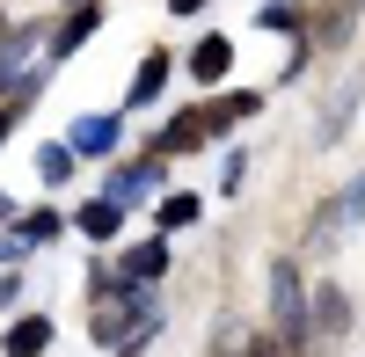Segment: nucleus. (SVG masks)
I'll return each mask as SVG.
<instances>
[{
  "label": "nucleus",
  "mask_w": 365,
  "mask_h": 357,
  "mask_svg": "<svg viewBox=\"0 0 365 357\" xmlns=\"http://www.w3.org/2000/svg\"><path fill=\"white\" fill-rule=\"evenodd\" d=\"M96 22H103L96 8H73V15H66V29H58V44H51V58H66V51H73V44L88 37V29H96Z\"/></svg>",
  "instance_id": "nucleus-11"
},
{
  "label": "nucleus",
  "mask_w": 365,
  "mask_h": 357,
  "mask_svg": "<svg viewBox=\"0 0 365 357\" xmlns=\"http://www.w3.org/2000/svg\"><path fill=\"white\" fill-rule=\"evenodd\" d=\"M117 139H125L117 117H81L73 124V154H117Z\"/></svg>",
  "instance_id": "nucleus-3"
},
{
  "label": "nucleus",
  "mask_w": 365,
  "mask_h": 357,
  "mask_svg": "<svg viewBox=\"0 0 365 357\" xmlns=\"http://www.w3.org/2000/svg\"><path fill=\"white\" fill-rule=\"evenodd\" d=\"M161 270H168V241H139L125 255V284H154Z\"/></svg>",
  "instance_id": "nucleus-5"
},
{
  "label": "nucleus",
  "mask_w": 365,
  "mask_h": 357,
  "mask_svg": "<svg viewBox=\"0 0 365 357\" xmlns=\"http://www.w3.org/2000/svg\"><path fill=\"white\" fill-rule=\"evenodd\" d=\"M22 255V241H15V233H0V262H15Z\"/></svg>",
  "instance_id": "nucleus-17"
},
{
  "label": "nucleus",
  "mask_w": 365,
  "mask_h": 357,
  "mask_svg": "<svg viewBox=\"0 0 365 357\" xmlns=\"http://www.w3.org/2000/svg\"><path fill=\"white\" fill-rule=\"evenodd\" d=\"M15 241H22V248H37V241H58V212H29V219L15 226Z\"/></svg>",
  "instance_id": "nucleus-13"
},
{
  "label": "nucleus",
  "mask_w": 365,
  "mask_h": 357,
  "mask_svg": "<svg viewBox=\"0 0 365 357\" xmlns=\"http://www.w3.org/2000/svg\"><path fill=\"white\" fill-rule=\"evenodd\" d=\"M161 183V161H139V168H117L110 175V204H139L146 190Z\"/></svg>",
  "instance_id": "nucleus-4"
},
{
  "label": "nucleus",
  "mask_w": 365,
  "mask_h": 357,
  "mask_svg": "<svg viewBox=\"0 0 365 357\" xmlns=\"http://www.w3.org/2000/svg\"><path fill=\"white\" fill-rule=\"evenodd\" d=\"M351 307H344V292H322V329H344Z\"/></svg>",
  "instance_id": "nucleus-16"
},
{
  "label": "nucleus",
  "mask_w": 365,
  "mask_h": 357,
  "mask_svg": "<svg viewBox=\"0 0 365 357\" xmlns=\"http://www.w3.org/2000/svg\"><path fill=\"white\" fill-rule=\"evenodd\" d=\"M358 219H365V175H358V183H351L344 197H329L322 212H314V226H307V248H336V233H344V226H358Z\"/></svg>",
  "instance_id": "nucleus-1"
},
{
  "label": "nucleus",
  "mask_w": 365,
  "mask_h": 357,
  "mask_svg": "<svg viewBox=\"0 0 365 357\" xmlns=\"http://www.w3.org/2000/svg\"><path fill=\"white\" fill-rule=\"evenodd\" d=\"M37 168H44V183H66V175H73V146H44Z\"/></svg>",
  "instance_id": "nucleus-14"
},
{
  "label": "nucleus",
  "mask_w": 365,
  "mask_h": 357,
  "mask_svg": "<svg viewBox=\"0 0 365 357\" xmlns=\"http://www.w3.org/2000/svg\"><path fill=\"white\" fill-rule=\"evenodd\" d=\"M190 219H197L190 197H168V204H161V233H168V226H190Z\"/></svg>",
  "instance_id": "nucleus-15"
},
{
  "label": "nucleus",
  "mask_w": 365,
  "mask_h": 357,
  "mask_svg": "<svg viewBox=\"0 0 365 357\" xmlns=\"http://www.w3.org/2000/svg\"><path fill=\"white\" fill-rule=\"evenodd\" d=\"M117 226H125V204H110V197H96V204L81 212V233H88V241H117Z\"/></svg>",
  "instance_id": "nucleus-7"
},
{
  "label": "nucleus",
  "mask_w": 365,
  "mask_h": 357,
  "mask_svg": "<svg viewBox=\"0 0 365 357\" xmlns=\"http://www.w3.org/2000/svg\"><path fill=\"white\" fill-rule=\"evenodd\" d=\"M161 80H168V58L154 51V58L139 66V80H132V102H154V95H161Z\"/></svg>",
  "instance_id": "nucleus-12"
},
{
  "label": "nucleus",
  "mask_w": 365,
  "mask_h": 357,
  "mask_svg": "<svg viewBox=\"0 0 365 357\" xmlns=\"http://www.w3.org/2000/svg\"><path fill=\"white\" fill-rule=\"evenodd\" d=\"M0 139H8V110H0Z\"/></svg>",
  "instance_id": "nucleus-20"
},
{
  "label": "nucleus",
  "mask_w": 365,
  "mask_h": 357,
  "mask_svg": "<svg viewBox=\"0 0 365 357\" xmlns=\"http://www.w3.org/2000/svg\"><path fill=\"white\" fill-rule=\"evenodd\" d=\"M0 219H15V204H8V197H0Z\"/></svg>",
  "instance_id": "nucleus-19"
},
{
  "label": "nucleus",
  "mask_w": 365,
  "mask_h": 357,
  "mask_svg": "<svg viewBox=\"0 0 365 357\" xmlns=\"http://www.w3.org/2000/svg\"><path fill=\"white\" fill-rule=\"evenodd\" d=\"M205 132H212V124H205V117L190 110V117H175V124H168V132L154 139V154H161V161H168V154H190V146H197Z\"/></svg>",
  "instance_id": "nucleus-6"
},
{
  "label": "nucleus",
  "mask_w": 365,
  "mask_h": 357,
  "mask_svg": "<svg viewBox=\"0 0 365 357\" xmlns=\"http://www.w3.org/2000/svg\"><path fill=\"white\" fill-rule=\"evenodd\" d=\"M270 314H278L285 343H307V299H299V277H292V262H278V270H270Z\"/></svg>",
  "instance_id": "nucleus-2"
},
{
  "label": "nucleus",
  "mask_w": 365,
  "mask_h": 357,
  "mask_svg": "<svg viewBox=\"0 0 365 357\" xmlns=\"http://www.w3.org/2000/svg\"><path fill=\"white\" fill-rule=\"evenodd\" d=\"M29 51H37V29H15V37H8V51H0V95H8V87L22 80V58Z\"/></svg>",
  "instance_id": "nucleus-9"
},
{
  "label": "nucleus",
  "mask_w": 365,
  "mask_h": 357,
  "mask_svg": "<svg viewBox=\"0 0 365 357\" xmlns=\"http://www.w3.org/2000/svg\"><path fill=\"white\" fill-rule=\"evenodd\" d=\"M227 66H234V44H227V37H205V44L190 51V73H197V80H220Z\"/></svg>",
  "instance_id": "nucleus-8"
},
{
  "label": "nucleus",
  "mask_w": 365,
  "mask_h": 357,
  "mask_svg": "<svg viewBox=\"0 0 365 357\" xmlns=\"http://www.w3.org/2000/svg\"><path fill=\"white\" fill-rule=\"evenodd\" d=\"M51 343V321H37V314H29V321H15V329H8V357H37Z\"/></svg>",
  "instance_id": "nucleus-10"
},
{
  "label": "nucleus",
  "mask_w": 365,
  "mask_h": 357,
  "mask_svg": "<svg viewBox=\"0 0 365 357\" xmlns=\"http://www.w3.org/2000/svg\"><path fill=\"white\" fill-rule=\"evenodd\" d=\"M190 8H205V0H175V15H190Z\"/></svg>",
  "instance_id": "nucleus-18"
}]
</instances>
